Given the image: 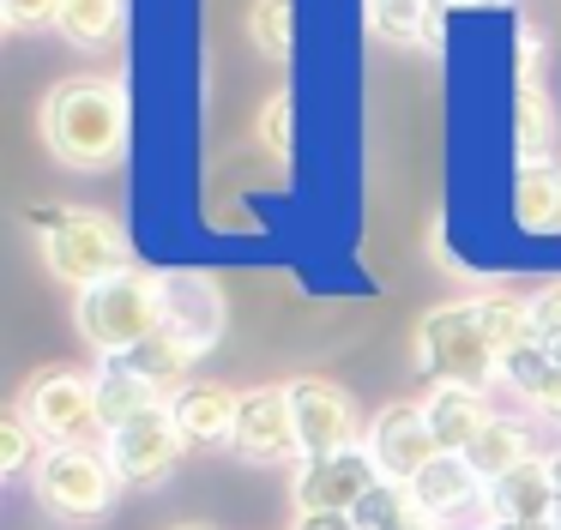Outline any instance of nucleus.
<instances>
[{
	"label": "nucleus",
	"instance_id": "obj_1",
	"mask_svg": "<svg viewBox=\"0 0 561 530\" xmlns=\"http://www.w3.org/2000/svg\"><path fill=\"white\" fill-rule=\"evenodd\" d=\"M525 337H537V308L525 296H507V289L465 296L423 320L416 368L428 373V385H477L483 392L489 380H501V361Z\"/></svg>",
	"mask_w": 561,
	"mask_h": 530
},
{
	"label": "nucleus",
	"instance_id": "obj_2",
	"mask_svg": "<svg viewBox=\"0 0 561 530\" xmlns=\"http://www.w3.org/2000/svg\"><path fill=\"white\" fill-rule=\"evenodd\" d=\"M43 145L61 169L98 175L127 151V96L115 79H67L43 103Z\"/></svg>",
	"mask_w": 561,
	"mask_h": 530
},
{
	"label": "nucleus",
	"instance_id": "obj_3",
	"mask_svg": "<svg viewBox=\"0 0 561 530\" xmlns=\"http://www.w3.org/2000/svg\"><path fill=\"white\" fill-rule=\"evenodd\" d=\"M25 217L37 229V247L49 260V272L73 289H91V284H103V277L134 265L127 229L115 217L91 211V205H31Z\"/></svg>",
	"mask_w": 561,
	"mask_h": 530
},
{
	"label": "nucleus",
	"instance_id": "obj_4",
	"mask_svg": "<svg viewBox=\"0 0 561 530\" xmlns=\"http://www.w3.org/2000/svg\"><path fill=\"white\" fill-rule=\"evenodd\" d=\"M73 320H79L85 344L98 349L103 361L134 356L151 332H163V272H139V265H127V272L79 289Z\"/></svg>",
	"mask_w": 561,
	"mask_h": 530
},
{
	"label": "nucleus",
	"instance_id": "obj_5",
	"mask_svg": "<svg viewBox=\"0 0 561 530\" xmlns=\"http://www.w3.org/2000/svg\"><path fill=\"white\" fill-rule=\"evenodd\" d=\"M37 506L61 525H98L115 500H122V476H115L103 446H49L43 464L31 470Z\"/></svg>",
	"mask_w": 561,
	"mask_h": 530
},
{
	"label": "nucleus",
	"instance_id": "obj_6",
	"mask_svg": "<svg viewBox=\"0 0 561 530\" xmlns=\"http://www.w3.org/2000/svg\"><path fill=\"white\" fill-rule=\"evenodd\" d=\"M19 416L37 428L43 446H103V404H98V373L85 368H43L19 392Z\"/></svg>",
	"mask_w": 561,
	"mask_h": 530
},
{
	"label": "nucleus",
	"instance_id": "obj_7",
	"mask_svg": "<svg viewBox=\"0 0 561 530\" xmlns=\"http://www.w3.org/2000/svg\"><path fill=\"white\" fill-rule=\"evenodd\" d=\"M103 452H110L122 488H158V482L175 476L187 440H182V428H175L170 404H151V410H139V416L115 422L110 440H103Z\"/></svg>",
	"mask_w": 561,
	"mask_h": 530
},
{
	"label": "nucleus",
	"instance_id": "obj_8",
	"mask_svg": "<svg viewBox=\"0 0 561 530\" xmlns=\"http://www.w3.org/2000/svg\"><path fill=\"white\" fill-rule=\"evenodd\" d=\"M290 404H296V440L302 458H332V452H356L368 440V422L356 410V398L339 380H290Z\"/></svg>",
	"mask_w": 561,
	"mask_h": 530
},
{
	"label": "nucleus",
	"instance_id": "obj_9",
	"mask_svg": "<svg viewBox=\"0 0 561 530\" xmlns=\"http://www.w3.org/2000/svg\"><path fill=\"white\" fill-rule=\"evenodd\" d=\"M375 482H380L375 458L356 446V452H332V458H302L290 470V500L296 512H356Z\"/></svg>",
	"mask_w": 561,
	"mask_h": 530
},
{
	"label": "nucleus",
	"instance_id": "obj_10",
	"mask_svg": "<svg viewBox=\"0 0 561 530\" xmlns=\"http://www.w3.org/2000/svg\"><path fill=\"white\" fill-rule=\"evenodd\" d=\"M248 464H302V440H296V404L290 385H254L242 392V416H236V446Z\"/></svg>",
	"mask_w": 561,
	"mask_h": 530
},
{
	"label": "nucleus",
	"instance_id": "obj_11",
	"mask_svg": "<svg viewBox=\"0 0 561 530\" xmlns=\"http://www.w3.org/2000/svg\"><path fill=\"white\" fill-rule=\"evenodd\" d=\"M363 452L375 458V470L387 482H411L428 458H440V440H435V428H428L423 404H387V410L368 416Z\"/></svg>",
	"mask_w": 561,
	"mask_h": 530
},
{
	"label": "nucleus",
	"instance_id": "obj_12",
	"mask_svg": "<svg viewBox=\"0 0 561 530\" xmlns=\"http://www.w3.org/2000/svg\"><path fill=\"white\" fill-rule=\"evenodd\" d=\"M163 332L194 361L224 337V296L206 272H163Z\"/></svg>",
	"mask_w": 561,
	"mask_h": 530
},
{
	"label": "nucleus",
	"instance_id": "obj_13",
	"mask_svg": "<svg viewBox=\"0 0 561 530\" xmlns=\"http://www.w3.org/2000/svg\"><path fill=\"white\" fill-rule=\"evenodd\" d=\"M170 416L175 428H182L187 452H218V446H236V416H242V392H230V385H182V392L170 398Z\"/></svg>",
	"mask_w": 561,
	"mask_h": 530
},
{
	"label": "nucleus",
	"instance_id": "obj_14",
	"mask_svg": "<svg viewBox=\"0 0 561 530\" xmlns=\"http://www.w3.org/2000/svg\"><path fill=\"white\" fill-rule=\"evenodd\" d=\"M489 525H556V464L549 458H525L483 494Z\"/></svg>",
	"mask_w": 561,
	"mask_h": 530
},
{
	"label": "nucleus",
	"instance_id": "obj_15",
	"mask_svg": "<svg viewBox=\"0 0 561 530\" xmlns=\"http://www.w3.org/2000/svg\"><path fill=\"white\" fill-rule=\"evenodd\" d=\"M404 488L416 494V506H423L435 525H453V518H465V512H477V506H483L489 482L471 470V458H465V452H440V458H428V464L416 470Z\"/></svg>",
	"mask_w": 561,
	"mask_h": 530
},
{
	"label": "nucleus",
	"instance_id": "obj_16",
	"mask_svg": "<svg viewBox=\"0 0 561 530\" xmlns=\"http://www.w3.org/2000/svg\"><path fill=\"white\" fill-rule=\"evenodd\" d=\"M513 139H519V163H543L556 145V103H549L543 79H537V36H519V84H513Z\"/></svg>",
	"mask_w": 561,
	"mask_h": 530
},
{
	"label": "nucleus",
	"instance_id": "obj_17",
	"mask_svg": "<svg viewBox=\"0 0 561 530\" xmlns=\"http://www.w3.org/2000/svg\"><path fill=\"white\" fill-rule=\"evenodd\" d=\"M423 416L435 428L440 452H471L477 434L495 422V410H489V392H477V385H428Z\"/></svg>",
	"mask_w": 561,
	"mask_h": 530
},
{
	"label": "nucleus",
	"instance_id": "obj_18",
	"mask_svg": "<svg viewBox=\"0 0 561 530\" xmlns=\"http://www.w3.org/2000/svg\"><path fill=\"white\" fill-rule=\"evenodd\" d=\"M501 380L537 410V416L561 422V349L549 337H525L507 361H501Z\"/></svg>",
	"mask_w": 561,
	"mask_h": 530
},
{
	"label": "nucleus",
	"instance_id": "obj_19",
	"mask_svg": "<svg viewBox=\"0 0 561 530\" xmlns=\"http://www.w3.org/2000/svg\"><path fill=\"white\" fill-rule=\"evenodd\" d=\"M513 217H519V229H531V235L561 229V163L556 157L513 169Z\"/></svg>",
	"mask_w": 561,
	"mask_h": 530
},
{
	"label": "nucleus",
	"instance_id": "obj_20",
	"mask_svg": "<svg viewBox=\"0 0 561 530\" xmlns=\"http://www.w3.org/2000/svg\"><path fill=\"white\" fill-rule=\"evenodd\" d=\"M465 458H471V470L483 482H501L507 470H519L525 458H537L531 452V422H525V416H495L483 434H477V446Z\"/></svg>",
	"mask_w": 561,
	"mask_h": 530
},
{
	"label": "nucleus",
	"instance_id": "obj_21",
	"mask_svg": "<svg viewBox=\"0 0 561 530\" xmlns=\"http://www.w3.org/2000/svg\"><path fill=\"white\" fill-rule=\"evenodd\" d=\"M351 518H356V530H440L435 518L416 506V494L404 488V482H387V476L368 488V500L356 506Z\"/></svg>",
	"mask_w": 561,
	"mask_h": 530
},
{
	"label": "nucleus",
	"instance_id": "obj_22",
	"mask_svg": "<svg viewBox=\"0 0 561 530\" xmlns=\"http://www.w3.org/2000/svg\"><path fill=\"white\" fill-rule=\"evenodd\" d=\"M122 368H134L139 380H146V385H158L163 398H175L182 385H194V380H187V373H194V356H187V349L175 344L170 332H151L146 344L134 349V356H122Z\"/></svg>",
	"mask_w": 561,
	"mask_h": 530
},
{
	"label": "nucleus",
	"instance_id": "obj_23",
	"mask_svg": "<svg viewBox=\"0 0 561 530\" xmlns=\"http://www.w3.org/2000/svg\"><path fill=\"white\" fill-rule=\"evenodd\" d=\"M98 404H103V428H115V422L139 416V410H151V404H170V398H163L158 385H146L134 368H122V361H103V373H98Z\"/></svg>",
	"mask_w": 561,
	"mask_h": 530
},
{
	"label": "nucleus",
	"instance_id": "obj_24",
	"mask_svg": "<svg viewBox=\"0 0 561 530\" xmlns=\"http://www.w3.org/2000/svg\"><path fill=\"white\" fill-rule=\"evenodd\" d=\"M55 31H61L73 48H103L115 31H122V0H61Z\"/></svg>",
	"mask_w": 561,
	"mask_h": 530
},
{
	"label": "nucleus",
	"instance_id": "obj_25",
	"mask_svg": "<svg viewBox=\"0 0 561 530\" xmlns=\"http://www.w3.org/2000/svg\"><path fill=\"white\" fill-rule=\"evenodd\" d=\"M248 36L266 60H290L296 48V0H254L248 12Z\"/></svg>",
	"mask_w": 561,
	"mask_h": 530
},
{
	"label": "nucleus",
	"instance_id": "obj_26",
	"mask_svg": "<svg viewBox=\"0 0 561 530\" xmlns=\"http://www.w3.org/2000/svg\"><path fill=\"white\" fill-rule=\"evenodd\" d=\"M368 24L387 43H423L435 24V0H368Z\"/></svg>",
	"mask_w": 561,
	"mask_h": 530
},
{
	"label": "nucleus",
	"instance_id": "obj_27",
	"mask_svg": "<svg viewBox=\"0 0 561 530\" xmlns=\"http://www.w3.org/2000/svg\"><path fill=\"white\" fill-rule=\"evenodd\" d=\"M43 452H49V446L37 440V428H31L19 410H7V416H0V470H7V476H25V470L43 464Z\"/></svg>",
	"mask_w": 561,
	"mask_h": 530
},
{
	"label": "nucleus",
	"instance_id": "obj_28",
	"mask_svg": "<svg viewBox=\"0 0 561 530\" xmlns=\"http://www.w3.org/2000/svg\"><path fill=\"white\" fill-rule=\"evenodd\" d=\"M260 145H266V157H278V163H290L296 151V96L290 91H272L266 108H260Z\"/></svg>",
	"mask_w": 561,
	"mask_h": 530
},
{
	"label": "nucleus",
	"instance_id": "obj_29",
	"mask_svg": "<svg viewBox=\"0 0 561 530\" xmlns=\"http://www.w3.org/2000/svg\"><path fill=\"white\" fill-rule=\"evenodd\" d=\"M0 12H7L13 31H37V24L61 19V0H0Z\"/></svg>",
	"mask_w": 561,
	"mask_h": 530
},
{
	"label": "nucleus",
	"instance_id": "obj_30",
	"mask_svg": "<svg viewBox=\"0 0 561 530\" xmlns=\"http://www.w3.org/2000/svg\"><path fill=\"white\" fill-rule=\"evenodd\" d=\"M537 308V337H549V344H561V284H549L543 296L531 301Z\"/></svg>",
	"mask_w": 561,
	"mask_h": 530
},
{
	"label": "nucleus",
	"instance_id": "obj_31",
	"mask_svg": "<svg viewBox=\"0 0 561 530\" xmlns=\"http://www.w3.org/2000/svg\"><path fill=\"white\" fill-rule=\"evenodd\" d=\"M290 530H356L351 512H296Z\"/></svg>",
	"mask_w": 561,
	"mask_h": 530
},
{
	"label": "nucleus",
	"instance_id": "obj_32",
	"mask_svg": "<svg viewBox=\"0 0 561 530\" xmlns=\"http://www.w3.org/2000/svg\"><path fill=\"white\" fill-rule=\"evenodd\" d=\"M549 464H556V530H561V446L549 452Z\"/></svg>",
	"mask_w": 561,
	"mask_h": 530
},
{
	"label": "nucleus",
	"instance_id": "obj_33",
	"mask_svg": "<svg viewBox=\"0 0 561 530\" xmlns=\"http://www.w3.org/2000/svg\"><path fill=\"white\" fill-rule=\"evenodd\" d=\"M483 530H556V525H483Z\"/></svg>",
	"mask_w": 561,
	"mask_h": 530
},
{
	"label": "nucleus",
	"instance_id": "obj_34",
	"mask_svg": "<svg viewBox=\"0 0 561 530\" xmlns=\"http://www.w3.org/2000/svg\"><path fill=\"white\" fill-rule=\"evenodd\" d=\"M175 530H211V525H175Z\"/></svg>",
	"mask_w": 561,
	"mask_h": 530
},
{
	"label": "nucleus",
	"instance_id": "obj_35",
	"mask_svg": "<svg viewBox=\"0 0 561 530\" xmlns=\"http://www.w3.org/2000/svg\"><path fill=\"white\" fill-rule=\"evenodd\" d=\"M556 349H561V344H556Z\"/></svg>",
	"mask_w": 561,
	"mask_h": 530
}]
</instances>
